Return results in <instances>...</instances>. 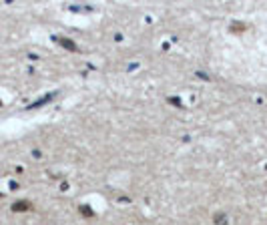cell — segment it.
<instances>
[{"mask_svg": "<svg viewBox=\"0 0 267 225\" xmlns=\"http://www.w3.org/2000/svg\"><path fill=\"white\" fill-rule=\"evenodd\" d=\"M14 211H20V209H30V203H26V201H20V203H16L14 207H12Z\"/></svg>", "mask_w": 267, "mask_h": 225, "instance_id": "obj_1", "label": "cell"}]
</instances>
